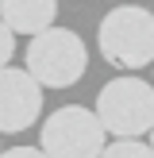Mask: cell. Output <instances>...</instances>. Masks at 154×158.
<instances>
[{
  "instance_id": "obj_1",
  "label": "cell",
  "mask_w": 154,
  "mask_h": 158,
  "mask_svg": "<svg viewBox=\"0 0 154 158\" xmlns=\"http://www.w3.org/2000/svg\"><path fill=\"white\" fill-rule=\"evenodd\" d=\"M96 50L116 69L154 66V12L143 4H120L104 12L96 27Z\"/></svg>"
},
{
  "instance_id": "obj_2",
  "label": "cell",
  "mask_w": 154,
  "mask_h": 158,
  "mask_svg": "<svg viewBox=\"0 0 154 158\" xmlns=\"http://www.w3.org/2000/svg\"><path fill=\"white\" fill-rule=\"evenodd\" d=\"M23 66L46 89H69L89 69V46L69 27H46L38 35H31L27 50H23Z\"/></svg>"
},
{
  "instance_id": "obj_3",
  "label": "cell",
  "mask_w": 154,
  "mask_h": 158,
  "mask_svg": "<svg viewBox=\"0 0 154 158\" xmlns=\"http://www.w3.org/2000/svg\"><path fill=\"white\" fill-rule=\"evenodd\" d=\"M96 116L112 139H143L154 127V85L135 73H120L100 89Z\"/></svg>"
},
{
  "instance_id": "obj_4",
  "label": "cell",
  "mask_w": 154,
  "mask_h": 158,
  "mask_svg": "<svg viewBox=\"0 0 154 158\" xmlns=\"http://www.w3.org/2000/svg\"><path fill=\"white\" fill-rule=\"evenodd\" d=\"M104 139H108V127L100 123L96 108L66 104L46 116L38 147L50 158H100L108 147Z\"/></svg>"
},
{
  "instance_id": "obj_5",
  "label": "cell",
  "mask_w": 154,
  "mask_h": 158,
  "mask_svg": "<svg viewBox=\"0 0 154 158\" xmlns=\"http://www.w3.org/2000/svg\"><path fill=\"white\" fill-rule=\"evenodd\" d=\"M43 89L46 85L27 66H0V131L4 135L27 131L43 116Z\"/></svg>"
},
{
  "instance_id": "obj_6",
  "label": "cell",
  "mask_w": 154,
  "mask_h": 158,
  "mask_svg": "<svg viewBox=\"0 0 154 158\" xmlns=\"http://www.w3.org/2000/svg\"><path fill=\"white\" fill-rule=\"evenodd\" d=\"M0 15L15 35H38V31L54 27L58 0H0Z\"/></svg>"
},
{
  "instance_id": "obj_7",
  "label": "cell",
  "mask_w": 154,
  "mask_h": 158,
  "mask_svg": "<svg viewBox=\"0 0 154 158\" xmlns=\"http://www.w3.org/2000/svg\"><path fill=\"white\" fill-rule=\"evenodd\" d=\"M100 158H154V147L143 143V139H116V143L104 147Z\"/></svg>"
},
{
  "instance_id": "obj_8",
  "label": "cell",
  "mask_w": 154,
  "mask_h": 158,
  "mask_svg": "<svg viewBox=\"0 0 154 158\" xmlns=\"http://www.w3.org/2000/svg\"><path fill=\"white\" fill-rule=\"evenodd\" d=\"M12 54H15V31L8 27V19L0 15V66H8Z\"/></svg>"
},
{
  "instance_id": "obj_9",
  "label": "cell",
  "mask_w": 154,
  "mask_h": 158,
  "mask_svg": "<svg viewBox=\"0 0 154 158\" xmlns=\"http://www.w3.org/2000/svg\"><path fill=\"white\" fill-rule=\"evenodd\" d=\"M0 158H50V154H46L43 147H8Z\"/></svg>"
},
{
  "instance_id": "obj_10",
  "label": "cell",
  "mask_w": 154,
  "mask_h": 158,
  "mask_svg": "<svg viewBox=\"0 0 154 158\" xmlns=\"http://www.w3.org/2000/svg\"><path fill=\"white\" fill-rule=\"evenodd\" d=\"M150 147H154V127H150Z\"/></svg>"
},
{
  "instance_id": "obj_11",
  "label": "cell",
  "mask_w": 154,
  "mask_h": 158,
  "mask_svg": "<svg viewBox=\"0 0 154 158\" xmlns=\"http://www.w3.org/2000/svg\"><path fill=\"white\" fill-rule=\"evenodd\" d=\"M0 154H4V151H0Z\"/></svg>"
}]
</instances>
